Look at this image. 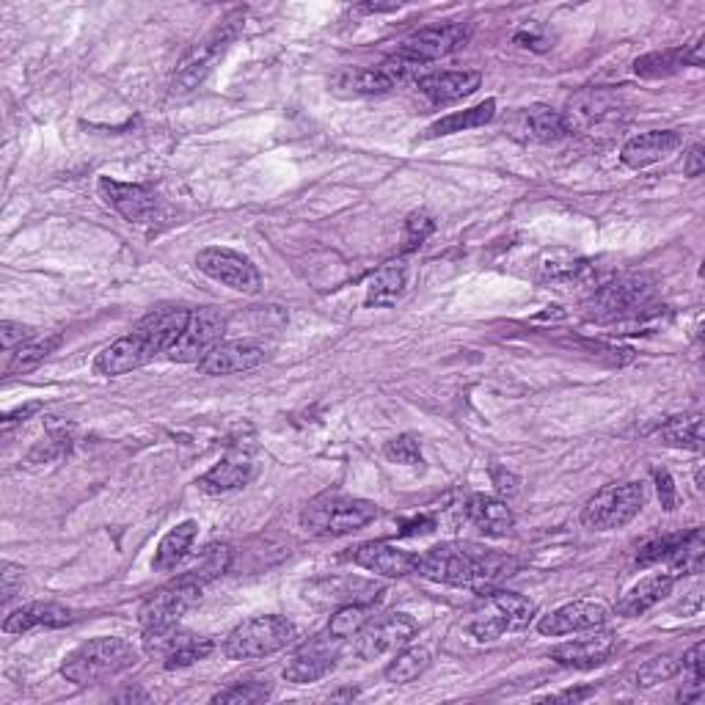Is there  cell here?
<instances>
[{"mask_svg": "<svg viewBox=\"0 0 705 705\" xmlns=\"http://www.w3.org/2000/svg\"><path fill=\"white\" fill-rule=\"evenodd\" d=\"M590 694H595L593 686L587 689H568V692H559V694H552L548 700H565V703H579V700H587Z\"/></svg>", "mask_w": 705, "mask_h": 705, "instance_id": "680465c9", "label": "cell"}, {"mask_svg": "<svg viewBox=\"0 0 705 705\" xmlns=\"http://www.w3.org/2000/svg\"><path fill=\"white\" fill-rule=\"evenodd\" d=\"M463 513H466L468 524L477 526L488 537H504L515 526V515L508 508V502L497 497H486V493H475L468 499Z\"/></svg>", "mask_w": 705, "mask_h": 705, "instance_id": "4316f807", "label": "cell"}, {"mask_svg": "<svg viewBox=\"0 0 705 705\" xmlns=\"http://www.w3.org/2000/svg\"><path fill=\"white\" fill-rule=\"evenodd\" d=\"M254 477V457L246 450H231L220 463H215L207 475L196 480L198 491L209 493V497H220V493L240 491Z\"/></svg>", "mask_w": 705, "mask_h": 705, "instance_id": "ffe728a7", "label": "cell"}, {"mask_svg": "<svg viewBox=\"0 0 705 705\" xmlns=\"http://www.w3.org/2000/svg\"><path fill=\"white\" fill-rule=\"evenodd\" d=\"M659 439L667 446H683V450H700L703 446V417L700 413H683L661 424Z\"/></svg>", "mask_w": 705, "mask_h": 705, "instance_id": "d590c367", "label": "cell"}, {"mask_svg": "<svg viewBox=\"0 0 705 705\" xmlns=\"http://www.w3.org/2000/svg\"><path fill=\"white\" fill-rule=\"evenodd\" d=\"M39 402H31V406H25V408H18V411H12V413H7V419H3V422L7 424H12V422H25V419L31 417V413H36L39 411Z\"/></svg>", "mask_w": 705, "mask_h": 705, "instance_id": "91938a15", "label": "cell"}, {"mask_svg": "<svg viewBox=\"0 0 705 705\" xmlns=\"http://www.w3.org/2000/svg\"><path fill=\"white\" fill-rule=\"evenodd\" d=\"M653 304V284L643 276H623L610 284H601L584 300V317L595 322H621Z\"/></svg>", "mask_w": 705, "mask_h": 705, "instance_id": "5b68a950", "label": "cell"}, {"mask_svg": "<svg viewBox=\"0 0 705 705\" xmlns=\"http://www.w3.org/2000/svg\"><path fill=\"white\" fill-rule=\"evenodd\" d=\"M703 39L689 45L686 50H683V64H686V67H703Z\"/></svg>", "mask_w": 705, "mask_h": 705, "instance_id": "6f0895ef", "label": "cell"}, {"mask_svg": "<svg viewBox=\"0 0 705 705\" xmlns=\"http://www.w3.org/2000/svg\"><path fill=\"white\" fill-rule=\"evenodd\" d=\"M678 672H681V661H678L675 656H659V659H650L648 664L637 672V686H656V683H664L670 681V678H675Z\"/></svg>", "mask_w": 705, "mask_h": 705, "instance_id": "ee69618b", "label": "cell"}, {"mask_svg": "<svg viewBox=\"0 0 705 705\" xmlns=\"http://www.w3.org/2000/svg\"><path fill=\"white\" fill-rule=\"evenodd\" d=\"M433 519H428V515H417L413 521H406L402 524V535H428V532H433Z\"/></svg>", "mask_w": 705, "mask_h": 705, "instance_id": "9f6ffc18", "label": "cell"}, {"mask_svg": "<svg viewBox=\"0 0 705 705\" xmlns=\"http://www.w3.org/2000/svg\"><path fill=\"white\" fill-rule=\"evenodd\" d=\"M240 23H243V14H231L218 29L209 31V34L198 42V47H193V50L187 53L185 61L177 67L174 80H171V91H174V94H191L193 89H198V86L204 83V78H207L215 64L224 58V53L229 50L231 42L238 39Z\"/></svg>", "mask_w": 705, "mask_h": 705, "instance_id": "8992f818", "label": "cell"}, {"mask_svg": "<svg viewBox=\"0 0 705 705\" xmlns=\"http://www.w3.org/2000/svg\"><path fill=\"white\" fill-rule=\"evenodd\" d=\"M96 191L105 198L107 207L116 209V213L130 220V224H144V220L155 218V213H158V196H155L152 187L147 185H133V182L100 177Z\"/></svg>", "mask_w": 705, "mask_h": 705, "instance_id": "ac0fdd59", "label": "cell"}, {"mask_svg": "<svg viewBox=\"0 0 705 705\" xmlns=\"http://www.w3.org/2000/svg\"><path fill=\"white\" fill-rule=\"evenodd\" d=\"M435 231V218L428 213V209H419V213H411L406 220V238H402V249L417 251L419 246H424V240Z\"/></svg>", "mask_w": 705, "mask_h": 705, "instance_id": "f6af8a7d", "label": "cell"}, {"mask_svg": "<svg viewBox=\"0 0 705 705\" xmlns=\"http://www.w3.org/2000/svg\"><path fill=\"white\" fill-rule=\"evenodd\" d=\"M705 169V155H703V147H692L686 155V166H683V171H686V177H700Z\"/></svg>", "mask_w": 705, "mask_h": 705, "instance_id": "11a10c76", "label": "cell"}, {"mask_svg": "<svg viewBox=\"0 0 705 705\" xmlns=\"http://www.w3.org/2000/svg\"><path fill=\"white\" fill-rule=\"evenodd\" d=\"M672 587H675V576L672 573H656L643 579L639 584H634L623 601L617 604V615L623 617H639L645 615L648 610H653L656 604L667 599L672 593Z\"/></svg>", "mask_w": 705, "mask_h": 705, "instance_id": "f1b7e54d", "label": "cell"}, {"mask_svg": "<svg viewBox=\"0 0 705 705\" xmlns=\"http://www.w3.org/2000/svg\"><path fill=\"white\" fill-rule=\"evenodd\" d=\"M213 650V639L185 632V628H180L177 623L174 626L144 628V653L163 661L166 670H182V667L196 664V661L207 659Z\"/></svg>", "mask_w": 705, "mask_h": 705, "instance_id": "ba28073f", "label": "cell"}, {"mask_svg": "<svg viewBox=\"0 0 705 705\" xmlns=\"http://www.w3.org/2000/svg\"><path fill=\"white\" fill-rule=\"evenodd\" d=\"M384 452L389 460L402 463V466H419L422 463V446H419L417 435H397L384 446Z\"/></svg>", "mask_w": 705, "mask_h": 705, "instance_id": "bcb514c9", "label": "cell"}, {"mask_svg": "<svg viewBox=\"0 0 705 705\" xmlns=\"http://www.w3.org/2000/svg\"><path fill=\"white\" fill-rule=\"evenodd\" d=\"M271 356V348L260 339H235V342H220L209 350L207 356L198 362V373L213 375V378H220V375H238L249 373V369H257L260 364L268 362Z\"/></svg>", "mask_w": 705, "mask_h": 705, "instance_id": "9a60e30c", "label": "cell"}, {"mask_svg": "<svg viewBox=\"0 0 705 705\" xmlns=\"http://www.w3.org/2000/svg\"><path fill=\"white\" fill-rule=\"evenodd\" d=\"M703 557H705V546H703V532L692 530L689 535H681L678 541L675 552L670 554L672 562V576H686V573H697L703 568Z\"/></svg>", "mask_w": 705, "mask_h": 705, "instance_id": "f35d334b", "label": "cell"}, {"mask_svg": "<svg viewBox=\"0 0 705 705\" xmlns=\"http://www.w3.org/2000/svg\"><path fill=\"white\" fill-rule=\"evenodd\" d=\"M196 268L213 282L226 284V287L238 289V293L257 295L262 289V273L257 271V265L249 257L238 254V251L207 246L196 254Z\"/></svg>", "mask_w": 705, "mask_h": 705, "instance_id": "8fae6325", "label": "cell"}, {"mask_svg": "<svg viewBox=\"0 0 705 705\" xmlns=\"http://www.w3.org/2000/svg\"><path fill=\"white\" fill-rule=\"evenodd\" d=\"M72 623V612L53 601H34V604L20 606L18 612L7 617L3 632L7 634H25L34 628H64Z\"/></svg>", "mask_w": 705, "mask_h": 705, "instance_id": "83f0119b", "label": "cell"}, {"mask_svg": "<svg viewBox=\"0 0 705 705\" xmlns=\"http://www.w3.org/2000/svg\"><path fill=\"white\" fill-rule=\"evenodd\" d=\"M331 643H337V639L317 637L315 643L304 645L293 656V661L284 667V681L304 686V683H315L320 678H326L333 670V664H337V653L331 650Z\"/></svg>", "mask_w": 705, "mask_h": 705, "instance_id": "d4e9b609", "label": "cell"}, {"mask_svg": "<svg viewBox=\"0 0 705 705\" xmlns=\"http://www.w3.org/2000/svg\"><path fill=\"white\" fill-rule=\"evenodd\" d=\"M196 535H198L196 521H182L180 526H174V530L160 541L158 552H155V559H152V568L158 570V573H166V570H174L177 565L185 562Z\"/></svg>", "mask_w": 705, "mask_h": 705, "instance_id": "1f68e13d", "label": "cell"}, {"mask_svg": "<svg viewBox=\"0 0 705 705\" xmlns=\"http://www.w3.org/2000/svg\"><path fill=\"white\" fill-rule=\"evenodd\" d=\"M408 287V268L402 262H389L380 271H375V276L367 284V298L364 304L375 306V309H386L395 306L402 298Z\"/></svg>", "mask_w": 705, "mask_h": 705, "instance_id": "f546056e", "label": "cell"}, {"mask_svg": "<svg viewBox=\"0 0 705 705\" xmlns=\"http://www.w3.org/2000/svg\"><path fill=\"white\" fill-rule=\"evenodd\" d=\"M350 559L364 570L386 576V579H402L408 573H417L419 554L402 552V548L391 546V543H364L356 552L350 554Z\"/></svg>", "mask_w": 705, "mask_h": 705, "instance_id": "44dd1931", "label": "cell"}, {"mask_svg": "<svg viewBox=\"0 0 705 705\" xmlns=\"http://www.w3.org/2000/svg\"><path fill=\"white\" fill-rule=\"evenodd\" d=\"M18 587H23V570L18 565L7 562L3 565V601H12Z\"/></svg>", "mask_w": 705, "mask_h": 705, "instance_id": "f5cc1de1", "label": "cell"}, {"mask_svg": "<svg viewBox=\"0 0 705 705\" xmlns=\"http://www.w3.org/2000/svg\"><path fill=\"white\" fill-rule=\"evenodd\" d=\"M497 116V100H486L475 107H466V111H455L444 120H439L435 125L428 127V138H441L452 136V133H466L477 130V127H486L488 122H493Z\"/></svg>", "mask_w": 705, "mask_h": 705, "instance_id": "d6a6232c", "label": "cell"}, {"mask_svg": "<svg viewBox=\"0 0 705 705\" xmlns=\"http://www.w3.org/2000/svg\"><path fill=\"white\" fill-rule=\"evenodd\" d=\"M226 333V317L218 309H198L191 311L185 331L180 333L174 344L169 348V359L177 364H193L202 362L215 344H220Z\"/></svg>", "mask_w": 705, "mask_h": 705, "instance_id": "4fadbf2b", "label": "cell"}, {"mask_svg": "<svg viewBox=\"0 0 705 705\" xmlns=\"http://www.w3.org/2000/svg\"><path fill=\"white\" fill-rule=\"evenodd\" d=\"M466 632L477 639V643H497L504 632H510L508 621H504L502 610L493 604V599L488 595L471 615H468Z\"/></svg>", "mask_w": 705, "mask_h": 705, "instance_id": "e575fe53", "label": "cell"}, {"mask_svg": "<svg viewBox=\"0 0 705 705\" xmlns=\"http://www.w3.org/2000/svg\"><path fill=\"white\" fill-rule=\"evenodd\" d=\"M138 664V650L127 639L120 637H96L78 645L72 653L64 656L61 675L78 686L107 681Z\"/></svg>", "mask_w": 705, "mask_h": 705, "instance_id": "7a4b0ae2", "label": "cell"}, {"mask_svg": "<svg viewBox=\"0 0 705 705\" xmlns=\"http://www.w3.org/2000/svg\"><path fill=\"white\" fill-rule=\"evenodd\" d=\"M617 107H621V102L610 91H584V94L573 96L568 102V111L562 113L565 127H568V133L593 130L601 122L615 120L617 113H621Z\"/></svg>", "mask_w": 705, "mask_h": 705, "instance_id": "cb8c5ba5", "label": "cell"}, {"mask_svg": "<svg viewBox=\"0 0 705 705\" xmlns=\"http://www.w3.org/2000/svg\"><path fill=\"white\" fill-rule=\"evenodd\" d=\"M482 83L477 69H452V72H430L417 80V89L428 96L433 105H450V102L466 100L475 94Z\"/></svg>", "mask_w": 705, "mask_h": 705, "instance_id": "7402d4cb", "label": "cell"}, {"mask_svg": "<svg viewBox=\"0 0 705 705\" xmlns=\"http://www.w3.org/2000/svg\"><path fill=\"white\" fill-rule=\"evenodd\" d=\"M64 337L61 333H47L42 339H31L29 344H23L20 350H14V359L9 364V373L12 375H23L31 373V369L39 367L45 359H50L58 348H61Z\"/></svg>", "mask_w": 705, "mask_h": 705, "instance_id": "8d00e7d4", "label": "cell"}, {"mask_svg": "<svg viewBox=\"0 0 705 705\" xmlns=\"http://www.w3.org/2000/svg\"><path fill=\"white\" fill-rule=\"evenodd\" d=\"M653 480H656V491H659V499H661V508L670 513V510H675L678 504V491H675V482H672L670 471H664V468H653Z\"/></svg>", "mask_w": 705, "mask_h": 705, "instance_id": "f907efd6", "label": "cell"}, {"mask_svg": "<svg viewBox=\"0 0 705 705\" xmlns=\"http://www.w3.org/2000/svg\"><path fill=\"white\" fill-rule=\"evenodd\" d=\"M491 599L493 604L502 610L510 632H521V628H526L532 621H535V604H532L530 599H524V595L499 590V593H491Z\"/></svg>", "mask_w": 705, "mask_h": 705, "instance_id": "b9f144b4", "label": "cell"}, {"mask_svg": "<svg viewBox=\"0 0 705 705\" xmlns=\"http://www.w3.org/2000/svg\"><path fill=\"white\" fill-rule=\"evenodd\" d=\"M268 697H271V683L246 681V683H231L229 689H220L218 694H213V703L251 705V703H262V700Z\"/></svg>", "mask_w": 705, "mask_h": 705, "instance_id": "7bdbcfd3", "label": "cell"}, {"mask_svg": "<svg viewBox=\"0 0 705 705\" xmlns=\"http://www.w3.org/2000/svg\"><path fill=\"white\" fill-rule=\"evenodd\" d=\"M645 508L643 482H615L595 493L581 510V524L595 532H612L626 526Z\"/></svg>", "mask_w": 705, "mask_h": 705, "instance_id": "52a82bcc", "label": "cell"}, {"mask_svg": "<svg viewBox=\"0 0 705 705\" xmlns=\"http://www.w3.org/2000/svg\"><path fill=\"white\" fill-rule=\"evenodd\" d=\"M491 477H493V486H497L499 493H504V497H515V493H519V477H513L510 471L493 466Z\"/></svg>", "mask_w": 705, "mask_h": 705, "instance_id": "db71d44e", "label": "cell"}, {"mask_svg": "<svg viewBox=\"0 0 705 705\" xmlns=\"http://www.w3.org/2000/svg\"><path fill=\"white\" fill-rule=\"evenodd\" d=\"M306 601L320 610H339V606L364 604L373 606L380 599L384 587L375 581L359 579V576H326V579L311 581L304 590Z\"/></svg>", "mask_w": 705, "mask_h": 705, "instance_id": "5bb4252c", "label": "cell"}, {"mask_svg": "<svg viewBox=\"0 0 705 705\" xmlns=\"http://www.w3.org/2000/svg\"><path fill=\"white\" fill-rule=\"evenodd\" d=\"M510 130H513L515 138L532 144H554L568 136L562 113L548 105H532L519 111L510 122Z\"/></svg>", "mask_w": 705, "mask_h": 705, "instance_id": "603a6c76", "label": "cell"}, {"mask_svg": "<svg viewBox=\"0 0 705 705\" xmlns=\"http://www.w3.org/2000/svg\"><path fill=\"white\" fill-rule=\"evenodd\" d=\"M513 559L491 552V548L468 546V543H441L419 557L417 573L430 581L452 587H468L486 593L499 579L510 576Z\"/></svg>", "mask_w": 705, "mask_h": 705, "instance_id": "6da1fadb", "label": "cell"}, {"mask_svg": "<svg viewBox=\"0 0 705 705\" xmlns=\"http://www.w3.org/2000/svg\"><path fill=\"white\" fill-rule=\"evenodd\" d=\"M678 541H681V535H664V537H656V541L645 543L637 554V565L639 568H648V565L661 562V559H670V554L675 552Z\"/></svg>", "mask_w": 705, "mask_h": 705, "instance_id": "7dc6e473", "label": "cell"}, {"mask_svg": "<svg viewBox=\"0 0 705 705\" xmlns=\"http://www.w3.org/2000/svg\"><path fill=\"white\" fill-rule=\"evenodd\" d=\"M606 621H610V610L601 601H573V604H565L541 617L537 632L543 637H568V634L595 632Z\"/></svg>", "mask_w": 705, "mask_h": 705, "instance_id": "e0dca14e", "label": "cell"}, {"mask_svg": "<svg viewBox=\"0 0 705 705\" xmlns=\"http://www.w3.org/2000/svg\"><path fill=\"white\" fill-rule=\"evenodd\" d=\"M375 515H378V508L367 499L344 497V493L331 491L320 493V497L306 504L304 513H300V526L311 535L342 537L373 524Z\"/></svg>", "mask_w": 705, "mask_h": 705, "instance_id": "3957f363", "label": "cell"}, {"mask_svg": "<svg viewBox=\"0 0 705 705\" xmlns=\"http://www.w3.org/2000/svg\"><path fill=\"white\" fill-rule=\"evenodd\" d=\"M160 353H166V350L160 348L158 339H155L149 331H144L141 326H136L127 337L116 339V342L107 344L102 353H96L94 373L105 375V378L133 373V369L155 362Z\"/></svg>", "mask_w": 705, "mask_h": 705, "instance_id": "30bf717a", "label": "cell"}, {"mask_svg": "<svg viewBox=\"0 0 705 705\" xmlns=\"http://www.w3.org/2000/svg\"><path fill=\"white\" fill-rule=\"evenodd\" d=\"M31 339H36V331L31 326H23V322H12V320H7L3 326H0V342H3V350H7V353H14V350H20L23 344H29Z\"/></svg>", "mask_w": 705, "mask_h": 705, "instance_id": "c3c4849f", "label": "cell"}, {"mask_svg": "<svg viewBox=\"0 0 705 705\" xmlns=\"http://www.w3.org/2000/svg\"><path fill=\"white\" fill-rule=\"evenodd\" d=\"M703 653H705V645L697 643L692 650H689L686 656H683L681 661V670H686L689 675H692V681H705V667H703Z\"/></svg>", "mask_w": 705, "mask_h": 705, "instance_id": "816d5d0a", "label": "cell"}, {"mask_svg": "<svg viewBox=\"0 0 705 705\" xmlns=\"http://www.w3.org/2000/svg\"><path fill=\"white\" fill-rule=\"evenodd\" d=\"M617 648V637L612 632L587 634L581 639H570V643L557 645L552 650V659L562 667H573V670H593L601 667Z\"/></svg>", "mask_w": 705, "mask_h": 705, "instance_id": "d6986e66", "label": "cell"}, {"mask_svg": "<svg viewBox=\"0 0 705 705\" xmlns=\"http://www.w3.org/2000/svg\"><path fill=\"white\" fill-rule=\"evenodd\" d=\"M515 42H519L521 47H526V50H535V53H546L548 47H552V36H548V31L537 23L524 25V29L515 34Z\"/></svg>", "mask_w": 705, "mask_h": 705, "instance_id": "681fc988", "label": "cell"}, {"mask_svg": "<svg viewBox=\"0 0 705 705\" xmlns=\"http://www.w3.org/2000/svg\"><path fill=\"white\" fill-rule=\"evenodd\" d=\"M229 559H231L229 546H218V543H213V546H207L198 552L196 562H193L182 576L198 581V584H207V581L218 579V576L226 573V568H229Z\"/></svg>", "mask_w": 705, "mask_h": 705, "instance_id": "74e56055", "label": "cell"}, {"mask_svg": "<svg viewBox=\"0 0 705 705\" xmlns=\"http://www.w3.org/2000/svg\"><path fill=\"white\" fill-rule=\"evenodd\" d=\"M369 623V606L364 604H350L339 606L331 615V623H328V637H333L337 643H344V639L359 637L364 626Z\"/></svg>", "mask_w": 705, "mask_h": 705, "instance_id": "60d3db41", "label": "cell"}, {"mask_svg": "<svg viewBox=\"0 0 705 705\" xmlns=\"http://www.w3.org/2000/svg\"><path fill=\"white\" fill-rule=\"evenodd\" d=\"M686 67L683 64V50H656V53H645L634 61V72L645 80H661L670 78V75L681 72Z\"/></svg>", "mask_w": 705, "mask_h": 705, "instance_id": "ab89813d", "label": "cell"}, {"mask_svg": "<svg viewBox=\"0 0 705 705\" xmlns=\"http://www.w3.org/2000/svg\"><path fill=\"white\" fill-rule=\"evenodd\" d=\"M430 661H433V656H430L428 648H422V645H406V648L397 650L395 659L389 661V667L384 670V678L389 683H397V686L413 683L419 675L428 672Z\"/></svg>", "mask_w": 705, "mask_h": 705, "instance_id": "836d02e7", "label": "cell"}, {"mask_svg": "<svg viewBox=\"0 0 705 705\" xmlns=\"http://www.w3.org/2000/svg\"><path fill=\"white\" fill-rule=\"evenodd\" d=\"M295 637H298V632L287 617H251L226 637L224 653L229 659H262V656H273L293 645Z\"/></svg>", "mask_w": 705, "mask_h": 705, "instance_id": "277c9868", "label": "cell"}, {"mask_svg": "<svg viewBox=\"0 0 705 705\" xmlns=\"http://www.w3.org/2000/svg\"><path fill=\"white\" fill-rule=\"evenodd\" d=\"M331 83L339 94H350V96H375L395 89V83H391L389 75L384 72V67L342 69Z\"/></svg>", "mask_w": 705, "mask_h": 705, "instance_id": "4dcf8cb0", "label": "cell"}, {"mask_svg": "<svg viewBox=\"0 0 705 705\" xmlns=\"http://www.w3.org/2000/svg\"><path fill=\"white\" fill-rule=\"evenodd\" d=\"M417 632L419 626L411 615H406V612H391V615H384L380 621H369L367 626L359 632L356 656L364 661H375L386 653H397V650H402L406 645H411Z\"/></svg>", "mask_w": 705, "mask_h": 705, "instance_id": "7c38bea8", "label": "cell"}, {"mask_svg": "<svg viewBox=\"0 0 705 705\" xmlns=\"http://www.w3.org/2000/svg\"><path fill=\"white\" fill-rule=\"evenodd\" d=\"M202 590L204 584L180 576L144 601L141 610H138V623H141V628L174 626L182 615H187L202 601Z\"/></svg>", "mask_w": 705, "mask_h": 705, "instance_id": "9c48e42d", "label": "cell"}, {"mask_svg": "<svg viewBox=\"0 0 705 705\" xmlns=\"http://www.w3.org/2000/svg\"><path fill=\"white\" fill-rule=\"evenodd\" d=\"M468 39V31L457 23H439L428 25V29H419L402 42V47L397 53L417 64H430L439 61V58L452 56V53L460 50Z\"/></svg>", "mask_w": 705, "mask_h": 705, "instance_id": "2e32d148", "label": "cell"}, {"mask_svg": "<svg viewBox=\"0 0 705 705\" xmlns=\"http://www.w3.org/2000/svg\"><path fill=\"white\" fill-rule=\"evenodd\" d=\"M683 144L681 133L675 130H650L643 136H634L632 141H626L623 147L621 160L628 169H648V166L661 163L664 158H670L672 152H678Z\"/></svg>", "mask_w": 705, "mask_h": 705, "instance_id": "484cf974", "label": "cell"}]
</instances>
